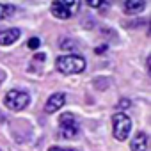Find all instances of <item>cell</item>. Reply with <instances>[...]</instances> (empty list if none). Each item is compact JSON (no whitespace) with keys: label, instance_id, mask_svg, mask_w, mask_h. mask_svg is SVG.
<instances>
[{"label":"cell","instance_id":"5bb4252c","mask_svg":"<svg viewBox=\"0 0 151 151\" xmlns=\"http://www.w3.org/2000/svg\"><path fill=\"white\" fill-rule=\"evenodd\" d=\"M128 107H130L128 98H121V101H117V109H128Z\"/></svg>","mask_w":151,"mask_h":151},{"label":"cell","instance_id":"6da1fadb","mask_svg":"<svg viewBox=\"0 0 151 151\" xmlns=\"http://www.w3.org/2000/svg\"><path fill=\"white\" fill-rule=\"evenodd\" d=\"M55 68L62 75H77L86 69V59L78 53H69V55H60L55 60Z\"/></svg>","mask_w":151,"mask_h":151},{"label":"cell","instance_id":"9c48e42d","mask_svg":"<svg viewBox=\"0 0 151 151\" xmlns=\"http://www.w3.org/2000/svg\"><path fill=\"white\" fill-rule=\"evenodd\" d=\"M123 7H124V11L128 14H137V13H140L146 7V4L142 2V0H128V2H124Z\"/></svg>","mask_w":151,"mask_h":151},{"label":"cell","instance_id":"8fae6325","mask_svg":"<svg viewBox=\"0 0 151 151\" xmlns=\"http://www.w3.org/2000/svg\"><path fill=\"white\" fill-rule=\"evenodd\" d=\"M60 48L62 50H77V43H75L73 39H62Z\"/></svg>","mask_w":151,"mask_h":151},{"label":"cell","instance_id":"ba28073f","mask_svg":"<svg viewBox=\"0 0 151 151\" xmlns=\"http://www.w3.org/2000/svg\"><path fill=\"white\" fill-rule=\"evenodd\" d=\"M132 151H147V135L144 132H137L130 142Z\"/></svg>","mask_w":151,"mask_h":151},{"label":"cell","instance_id":"277c9868","mask_svg":"<svg viewBox=\"0 0 151 151\" xmlns=\"http://www.w3.org/2000/svg\"><path fill=\"white\" fill-rule=\"evenodd\" d=\"M59 132H60V137H64V139H73L80 133V126L73 114L66 112L59 117Z\"/></svg>","mask_w":151,"mask_h":151},{"label":"cell","instance_id":"4fadbf2b","mask_svg":"<svg viewBox=\"0 0 151 151\" xmlns=\"http://www.w3.org/2000/svg\"><path fill=\"white\" fill-rule=\"evenodd\" d=\"M87 6L89 7H109V4H105V2H94V0H89Z\"/></svg>","mask_w":151,"mask_h":151},{"label":"cell","instance_id":"7c38bea8","mask_svg":"<svg viewBox=\"0 0 151 151\" xmlns=\"http://www.w3.org/2000/svg\"><path fill=\"white\" fill-rule=\"evenodd\" d=\"M27 46H29L30 50H36V48H39V46H41V41H39V37H30V39H29V43H27Z\"/></svg>","mask_w":151,"mask_h":151},{"label":"cell","instance_id":"2e32d148","mask_svg":"<svg viewBox=\"0 0 151 151\" xmlns=\"http://www.w3.org/2000/svg\"><path fill=\"white\" fill-rule=\"evenodd\" d=\"M4 78H6V75H4L2 71H0V84H2V82H4Z\"/></svg>","mask_w":151,"mask_h":151},{"label":"cell","instance_id":"8992f818","mask_svg":"<svg viewBox=\"0 0 151 151\" xmlns=\"http://www.w3.org/2000/svg\"><path fill=\"white\" fill-rule=\"evenodd\" d=\"M64 103H66V94H64V93H53V94L46 100V103H45V112H46V114H53V112H57L59 109H62Z\"/></svg>","mask_w":151,"mask_h":151},{"label":"cell","instance_id":"30bf717a","mask_svg":"<svg viewBox=\"0 0 151 151\" xmlns=\"http://www.w3.org/2000/svg\"><path fill=\"white\" fill-rule=\"evenodd\" d=\"M14 11H16V7L13 4H0V20H6V18L13 16Z\"/></svg>","mask_w":151,"mask_h":151},{"label":"cell","instance_id":"5b68a950","mask_svg":"<svg viewBox=\"0 0 151 151\" xmlns=\"http://www.w3.org/2000/svg\"><path fill=\"white\" fill-rule=\"evenodd\" d=\"M80 9V2H62V0H57V2L52 4L50 11L55 18L59 20H68L71 18L75 13Z\"/></svg>","mask_w":151,"mask_h":151},{"label":"cell","instance_id":"9a60e30c","mask_svg":"<svg viewBox=\"0 0 151 151\" xmlns=\"http://www.w3.org/2000/svg\"><path fill=\"white\" fill-rule=\"evenodd\" d=\"M48 151H75V149H69V147L64 149V147H57V146H53V147H50Z\"/></svg>","mask_w":151,"mask_h":151},{"label":"cell","instance_id":"3957f363","mask_svg":"<svg viewBox=\"0 0 151 151\" xmlns=\"http://www.w3.org/2000/svg\"><path fill=\"white\" fill-rule=\"evenodd\" d=\"M112 132L117 140H126L132 132V119L124 112H116L112 116Z\"/></svg>","mask_w":151,"mask_h":151},{"label":"cell","instance_id":"52a82bcc","mask_svg":"<svg viewBox=\"0 0 151 151\" xmlns=\"http://www.w3.org/2000/svg\"><path fill=\"white\" fill-rule=\"evenodd\" d=\"M22 36L20 29H7V30H0V46H9L16 43Z\"/></svg>","mask_w":151,"mask_h":151},{"label":"cell","instance_id":"7a4b0ae2","mask_svg":"<svg viewBox=\"0 0 151 151\" xmlns=\"http://www.w3.org/2000/svg\"><path fill=\"white\" fill-rule=\"evenodd\" d=\"M30 101V96L29 93L25 91H20V89H11L6 96H4V105L9 109V110H14V112H20L23 110Z\"/></svg>","mask_w":151,"mask_h":151}]
</instances>
